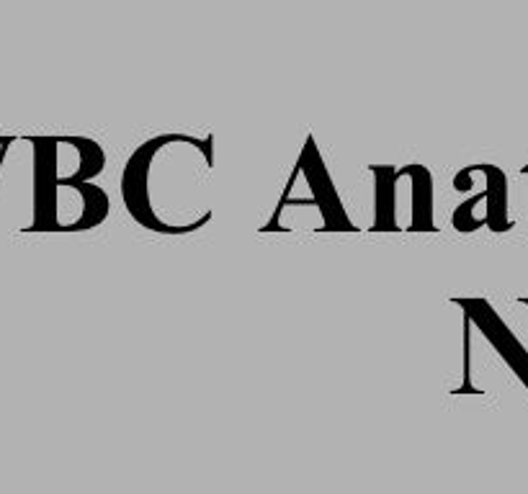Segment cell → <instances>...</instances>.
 I'll list each match as a JSON object with an SVG mask.
<instances>
[{
  "label": "cell",
  "mask_w": 528,
  "mask_h": 494,
  "mask_svg": "<svg viewBox=\"0 0 528 494\" xmlns=\"http://www.w3.org/2000/svg\"><path fill=\"white\" fill-rule=\"evenodd\" d=\"M328 165L307 137L274 214L261 232H356Z\"/></svg>",
  "instance_id": "7a4b0ae2"
},
{
  "label": "cell",
  "mask_w": 528,
  "mask_h": 494,
  "mask_svg": "<svg viewBox=\"0 0 528 494\" xmlns=\"http://www.w3.org/2000/svg\"><path fill=\"white\" fill-rule=\"evenodd\" d=\"M374 232H436L433 175L425 165H371Z\"/></svg>",
  "instance_id": "3957f363"
},
{
  "label": "cell",
  "mask_w": 528,
  "mask_h": 494,
  "mask_svg": "<svg viewBox=\"0 0 528 494\" xmlns=\"http://www.w3.org/2000/svg\"><path fill=\"white\" fill-rule=\"evenodd\" d=\"M129 217L158 235H191L212 222V137L158 134L129 155L122 170Z\"/></svg>",
  "instance_id": "6da1fadb"
},
{
  "label": "cell",
  "mask_w": 528,
  "mask_h": 494,
  "mask_svg": "<svg viewBox=\"0 0 528 494\" xmlns=\"http://www.w3.org/2000/svg\"><path fill=\"white\" fill-rule=\"evenodd\" d=\"M37 186L91 183L104 170L106 155L88 137L37 139Z\"/></svg>",
  "instance_id": "8992f818"
},
{
  "label": "cell",
  "mask_w": 528,
  "mask_h": 494,
  "mask_svg": "<svg viewBox=\"0 0 528 494\" xmlns=\"http://www.w3.org/2000/svg\"><path fill=\"white\" fill-rule=\"evenodd\" d=\"M109 217V196L93 183L37 186V217L31 229L78 232L98 227Z\"/></svg>",
  "instance_id": "5b68a950"
},
{
  "label": "cell",
  "mask_w": 528,
  "mask_h": 494,
  "mask_svg": "<svg viewBox=\"0 0 528 494\" xmlns=\"http://www.w3.org/2000/svg\"><path fill=\"white\" fill-rule=\"evenodd\" d=\"M523 175H526V181H528V165H526V168H523Z\"/></svg>",
  "instance_id": "ba28073f"
},
{
  "label": "cell",
  "mask_w": 528,
  "mask_h": 494,
  "mask_svg": "<svg viewBox=\"0 0 528 494\" xmlns=\"http://www.w3.org/2000/svg\"><path fill=\"white\" fill-rule=\"evenodd\" d=\"M454 188L459 193H469L451 214V227L456 232L467 235L477 229H492L500 235L513 227L508 209V175L503 173V168L490 163L467 165L454 175Z\"/></svg>",
  "instance_id": "277c9868"
},
{
  "label": "cell",
  "mask_w": 528,
  "mask_h": 494,
  "mask_svg": "<svg viewBox=\"0 0 528 494\" xmlns=\"http://www.w3.org/2000/svg\"><path fill=\"white\" fill-rule=\"evenodd\" d=\"M456 307H462L467 320L482 332V338L495 348L505 366L518 376L523 386L528 389V348L518 340V335L510 330L503 314L495 309V304L487 299H454Z\"/></svg>",
  "instance_id": "52a82bcc"
}]
</instances>
